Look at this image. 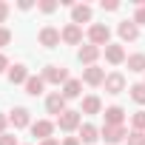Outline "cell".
<instances>
[{"mask_svg":"<svg viewBox=\"0 0 145 145\" xmlns=\"http://www.w3.org/2000/svg\"><path fill=\"white\" fill-rule=\"evenodd\" d=\"M63 43H68V46H80V43H83V26L68 23V26L63 29Z\"/></svg>","mask_w":145,"mask_h":145,"instance_id":"7","label":"cell"},{"mask_svg":"<svg viewBox=\"0 0 145 145\" xmlns=\"http://www.w3.org/2000/svg\"><path fill=\"white\" fill-rule=\"evenodd\" d=\"M43 80L51 83V86L68 83V68H63V65H46V68H43Z\"/></svg>","mask_w":145,"mask_h":145,"instance_id":"2","label":"cell"},{"mask_svg":"<svg viewBox=\"0 0 145 145\" xmlns=\"http://www.w3.org/2000/svg\"><path fill=\"white\" fill-rule=\"evenodd\" d=\"M57 9V3H54V0H43V3H40V12H46V14H51Z\"/></svg>","mask_w":145,"mask_h":145,"instance_id":"28","label":"cell"},{"mask_svg":"<svg viewBox=\"0 0 145 145\" xmlns=\"http://www.w3.org/2000/svg\"><path fill=\"white\" fill-rule=\"evenodd\" d=\"M128 91H131V100H134V103L145 105V83H137V86H131Z\"/></svg>","mask_w":145,"mask_h":145,"instance_id":"23","label":"cell"},{"mask_svg":"<svg viewBox=\"0 0 145 145\" xmlns=\"http://www.w3.org/2000/svg\"><path fill=\"white\" fill-rule=\"evenodd\" d=\"M0 145H17V137H12V134H0Z\"/></svg>","mask_w":145,"mask_h":145,"instance_id":"30","label":"cell"},{"mask_svg":"<svg viewBox=\"0 0 145 145\" xmlns=\"http://www.w3.org/2000/svg\"><path fill=\"white\" fill-rule=\"evenodd\" d=\"M9 122H12L14 128H26V125L31 122V111H29V108H23V105H17V108L9 114Z\"/></svg>","mask_w":145,"mask_h":145,"instance_id":"10","label":"cell"},{"mask_svg":"<svg viewBox=\"0 0 145 145\" xmlns=\"http://www.w3.org/2000/svg\"><path fill=\"white\" fill-rule=\"evenodd\" d=\"M46 111H48V114H57V117H60V114L65 111V97H63L60 91L48 94V97H46Z\"/></svg>","mask_w":145,"mask_h":145,"instance_id":"9","label":"cell"},{"mask_svg":"<svg viewBox=\"0 0 145 145\" xmlns=\"http://www.w3.org/2000/svg\"><path fill=\"white\" fill-rule=\"evenodd\" d=\"M100 6H103L105 12H117V9H120V3H117V0H103Z\"/></svg>","mask_w":145,"mask_h":145,"instance_id":"29","label":"cell"},{"mask_svg":"<svg viewBox=\"0 0 145 145\" xmlns=\"http://www.w3.org/2000/svg\"><path fill=\"white\" fill-rule=\"evenodd\" d=\"M100 51H103L100 46H91V43H88V46H83V48H80V54H77V57H80V63L94 65V63H97V57H100Z\"/></svg>","mask_w":145,"mask_h":145,"instance_id":"15","label":"cell"},{"mask_svg":"<svg viewBox=\"0 0 145 145\" xmlns=\"http://www.w3.org/2000/svg\"><path fill=\"white\" fill-rule=\"evenodd\" d=\"M103 111V103H100V97H86L83 100V114H100Z\"/></svg>","mask_w":145,"mask_h":145,"instance_id":"21","label":"cell"},{"mask_svg":"<svg viewBox=\"0 0 145 145\" xmlns=\"http://www.w3.org/2000/svg\"><path fill=\"white\" fill-rule=\"evenodd\" d=\"M131 125H134V131H145V111H137L131 117Z\"/></svg>","mask_w":145,"mask_h":145,"instance_id":"25","label":"cell"},{"mask_svg":"<svg viewBox=\"0 0 145 145\" xmlns=\"http://www.w3.org/2000/svg\"><path fill=\"white\" fill-rule=\"evenodd\" d=\"M43 88H46V80L43 77H29V83H26V94L29 97H40Z\"/></svg>","mask_w":145,"mask_h":145,"instance_id":"19","label":"cell"},{"mask_svg":"<svg viewBox=\"0 0 145 145\" xmlns=\"http://www.w3.org/2000/svg\"><path fill=\"white\" fill-rule=\"evenodd\" d=\"M88 20H91V6L88 3H77L74 9H71V23L80 26V23H88Z\"/></svg>","mask_w":145,"mask_h":145,"instance_id":"13","label":"cell"},{"mask_svg":"<svg viewBox=\"0 0 145 145\" xmlns=\"http://www.w3.org/2000/svg\"><path fill=\"white\" fill-rule=\"evenodd\" d=\"M134 23H137V26H145V6H137V14H134Z\"/></svg>","mask_w":145,"mask_h":145,"instance_id":"27","label":"cell"},{"mask_svg":"<svg viewBox=\"0 0 145 145\" xmlns=\"http://www.w3.org/2000/svg\"><path fill=\"white\" fill-rule=\"evenodd\" d=\"M125 63H128V71H145V54H131Z\"/></svg>","mask_w":145,"mask_h":145,"instance_id":"22","label":"cell"},{"mask_svg":"<svg viewBox=\"0 0 145 145\" xmlns=\"http://www.w3.org/2000/svg\"><path fill=\"white\" fill-rule=\"evenodd\" d=\"M9 43H12V31H9L6 26H0V48L9 46Z\"/></svg>","mask_w":145,"mask_h":145,"instance_id":"26","label":"cell"},{"mask_svg":"<svg viewBox=\"0 0 145 145\" xmlns=\"http://www.w3.org/2000/svg\"><path fill=\"white\" fill-rule=\"evenodd\" d=\"M120 37L128 40V43H134V40L139 37V26H137L134 20H122V23H120Z\"/></svg>","mask_w":145,"mask_h":145,"instance_id":"14","label":"cell"},{"mask_svg":"<svg viewBox=\"0 0 145 145\" xmlns=\"http://www.w3.org/2000/svg\"><path fill=\"white\" fill-rule=\"evenodd\" d=\"M80 91H83V80H68V83L63 86V91H60V94H63L65 100H77V97H80Z\"/></svg>","mask_w":145,"mask_h":145,"instance_id":"18","label":"cell"},{"mask_svg":"<svg viewBox=\"0 0 145 145\" xmlns=\"http://www.w3.org/2000/svg\"><path fill=\"white\" fill-rule=\"evenodd\" d=\"M6 122H9V117L0 114V134H6Z\"/></svg>","mask_w":145,"mask_h":145,"instance_id":"34","label":"cell"},{"mask_svg":"<svg viewBox=\"0 0 145 145\" xmlns=\"http://www.w3.org/2000/svg\"><path fill=\"white\" fill-rule=\"evenodd\" d=\"M105 60H108L111 65H120V63H125L128 57H125V48H122L120 43H108V46H105Z\"/></svg>","mask_w":145,"mask_h":145,"instance_id":"8","label":"cell"},{"mask_svg":"<svg viewBox=\"0 0 145 145\" xmlns=\"http://www.w3.org/2000/svg\"><path fill=\"white\" fill-rule=\"evenodd\" d=\"M80 114H83V111H71V108H65V111L57 117L60 131H74V128H80Z\"/></svg>","mask_w":145,"mask_h":145,"instance_id":"3","label":"cell"},{"mask_svg":"<svg viewBox=\"0 0 145 145\" xmlns=\"http://www.w3.org/2000/svg\"><path fill=\"white\" fill-rule=\"evenodd\" d=\"M97 137H100V131L91 125V122H86V125H80V142H97Z\"/></svg>","mask_w":145,"mask_h":145,"instance_id":"20","label":"cell"},{"mask_svg":"<svg viewBox=\"0 0 145 145\" xmlns=\"http://www.w3.org/2000/svg\"><path fill=\"white\" fill-rule=\"evenodd\" d=\"M105 77H108V74H105L100 65H88V68H83V83H88V86H103Z\"/></svg>","mask_w":145,"mask_h":145,"instance_id":"5","label":"cell"},{"mask_svg":"<svg viewBox=\"0 0 145 145\" xmlns=\"http://www.w3.org/2000/svg\"><path fill=\"white\" fill-rule=\"evenodd\" d=\"M9 17V3H3V0H0V23H3Z\"/></svg>","mask_w":145,"mask_h":145,"instance_id":"31","label":"cell"},{"mask_svg":"<svg viewBox=\"0 0 145 145\" xmlns=\"http://www.w3.org/2000/svg\"><path fill=\"white\" fill-rule=\"evenodd\" d=\"M60 40H63V31L60 29H54V26H43L40 29V46L54 48V46H60Z\"/></svg>","mask_w":145,"mask_h":145,"instance_id":"4","label":"cell"},{"mask_svg":"<svg viewBox=\"0 0 145 145\" xmlns=\"http://www.w3.org/2000/svg\"><path fill=\"white\" fill-rule=\"evenodd\" d=\"M125 142H128V145H145V131H131V134L125 137Z\"/></svg>","mask_w":145,"mask_h":145,"instance_id":"24","label":"cell"},{"mask_svg":"<svg viewBox=\"0 0 145 145\" xmlns=\"http://www.w3.org/2000/svg\"><path fill=\"white\" fill-rule=\"evenodd\" d=\"M40 145H60V142H57V139H54V137H51V139H43V142H40Z\"/></svg>","mask_w":145,"mask_h":145,"instance_id":"35","label":"cell"},{"mask_svg":"<svg viewBox=\"0 0 145 145\" xmlns=\"http://www.w3.org/2000/svg\"><path fill=\"white\" fill-rule=\"evenodd\" d=\"M3 71H9V57L0 54V74H3Z\"/></svg>","mask_w":145,"mask_h":145,"instance_id":"33","label":"cell"},{"mask_svg":"<svg viewBox=\"0 0 145 145\" xmlns=\"http://www.w3.org/2000/svg\"><path fill=\"white\" fill-rule=\"evenodd\" d=\"M103 117H105V125H122L125 111H122L120 105H111V108H105V111H103Z\"/></svg>","mask_w":145,"mask_h":145,"instance_id":"17","label":"cell"},{"mask_svg":"<svg viewBox=\"0 0 145 145\" xmlns=\"http://www.w3.org/2000/svg\"><path fill=\"white\" fill-rule=\"evenodd\" d=\"M103 86H105V91H108V94H120V91H125V77L120 74V71H114V74H108V77H105V83H103Z\"/></svg>","mask_w":145,"mask_h":145,"instance_id":"12","label":"cell"},{"mask_svg":"<svg viewBox=\"0 0 145 145\" xmlns=\"http://www.w3.org/2000/svg\"><path fill=\"white\" fill-rule=\"evenodd\" d=\"M128 134H125V128L122 125H103V139L108 142V145H117V142H122Z\"/></svg>","mask_w":145,"mask_h":145,"instance_id":"6","label":"cell"},{"mask_svg":"<svg viewBox=\"0 0 145 145\" xmlns=\"http://www.w3.org/2000/svg\"><path fill=\"white\" fill-rule=\"evenodd\" d=\"M88 40H91V46H108L111 29H108L105 23H94V26L88 29Z\"/></svg>","mask_w":145,"mask_h":145,"instance_id":"1","label":"cell"},{"mask_svg":"<svg viewBox=\"0 0 145 145\" xmlns=\"http://www.w3.org/2000/svg\"><path fill=\"white\" fill-rule=\"evenodd\" d=\"M31 134L43 142V139H51V134H54V122H48V120H37V122H31Z\"/></svg>","mask_w":145,"mask_h":145,"instance_id":"11","label":"cell"},{"mask_svg":"<svg viewBox=\"0 0 145 145\" xmlns=\"http://www.w3.org/2000/svg\"><path fill=\"white\" fill-rule=\"evenodd\" d=\"M9 83H12V86H20V83L26 86V83H29V71H26V65L17 63V65L9 68Z\"/></svg>","mask_w":145,"mask_h":145,"instance_id":"16","label":"cell"},{"mask_svg":"<svg viewBox=\"0 0 145 145\" xmlns=\"http://www.w3.org/2000/svg\"><path fill=\"white\" fill-rule=\"evenodd\" d=\"M60 145H83V142H80V137H65Z\"/></svg>","mask_w":145,"mask_h":145,"instance_id":"32","label":"cell"}]
</instances>
